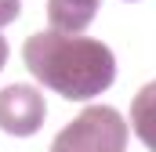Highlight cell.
I'll list each match as a JSON object with an SVG mask.
<instances>
[{
    "mask_svg": "<svg viewBox=\"0 0 156 152\" xmlns=\"http://www.w3.org/2000/svg\"><path fill=\"white\" fill-rule=\"evenodd\" d=\"M26 69L44 87L69 102H87L113 87L116 80V58L102 40L80 36V33H58L44 29L33 33L22 47Z\"/></svg>",
    "mask_w": 156,
    "mask_h": 152,
    "instance_id": "obj_1",
    "label": "cell"
},
{
    "mask_svg": "<svg viewBox=\"0 0 156 152\" xmlns=\"http://www.w3.org/2000/svg\"><path fill=\"white\" fill-rule=\"evenodd\" d=\"M51 152H127V123L109 105H91L55 134Z\"/></svg>",
    "mask_w": 156,
    "mask_h": 152,
    "instance_id": "obj_2",
    "label": "cell"
},
{
    "mask_svg": "<svg viewBox=\"0 0 156 152\" xmlns=\"http://www.w3.org/2000/svg\"><path fill=\"white\" fill-rule=\"evenodd\" d=\"M44 94L29 83H7L0 91V127L15 138H29L44 127Z\"/></svg>",
    "mask_w": 156,
    "mask_h": 152,
    "instance_id": "obj_3",
    "label": "cell"
},
{
    "mask_svg": "<svg viewBox=\"0 0 156 152\" xmlns=\"http://www.w3.org/2000/svg\"><path fill=\"white\" fill-rule=\"evenodd\" d=\"M102 0H47V22L58 33H80L98 15Z\"/></svg>",
    "mask_w": 156,
    "mask_h": 152,
    "instance_id": "obj_4",
    "label": "cell"
},
{
    "mask_svg": "<svg viewBox=\"0 0 156 152\" xmlns=\"http://www.w3.org/2000/svg\"><path fill=\"white\" fill-rule=\"evenodd\" d=\"M131 127L142 138V145L149 152H156V80L145 83L134 94V102H131Z\"/></svg>",
    "mask_w": 156,
    "mask_h": 152,
    "instance_id": "obj_5",
    "label": "cell"
},
{
    "mask_svg": "<svg viewBox=\"0 0 156 152\" xmlns=\"http://www.w3.org/2000/svg\"><path fill=\"white\" fill-rule=\"evenodd\" d=\"M18 11H22V0H0V29L11 26L18 18Z\"/></svg>",
    "mask_w": 156,
    "mask_h": 152,
    "instance_id": "obj_6",
    "label": "cell"
},
{
    "mask_svg": "<svg viewBox=\"0 0 156 152\" xmlns=\"http://www.w3.org/2000/svg\"><path fill=\"white\" fill-rule=\"evenodd\" d=\"M4 62H7V40L0 36V69H4Z\"/></svg>",
    "mask_w": 156,
    "mask_h": 152,
    "instance_id": "obj_7",
    "label": "cell"
}]
</instances>
